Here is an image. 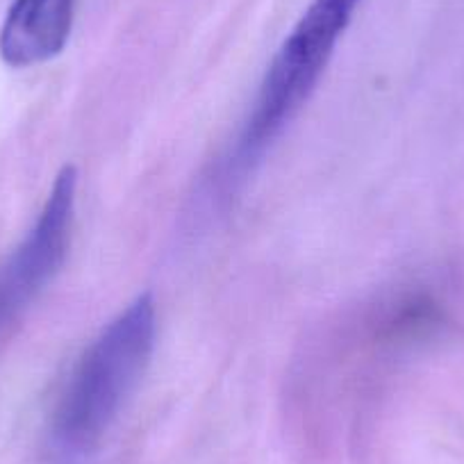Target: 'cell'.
<instances>
[{
  "instance_id": "277c9868",
  "label": "cell",
  "mask_w": 464,
  "mask_h": 464,
  "mask_svg": "<svg viewBox=\"0 0 464 464\" xmlns=\"http://www.w3.org/2000/svg\"><path fill=\"white\" fill-rule=\"evenodd\" d=\"M78 0H14L0 28V57L12 69L44 64L64 51Z\"/></svg>"
},
{
  "instance_id": "7a4b0ae2",
  "label": "cell",
  "mask_w": 464,
  "mask_h": 464,
  "mask_svg": "<svg viewBox=\"0 0 464 464\" xmlns=\"http://www.w3.org/2000/svg\"><path fill=\"white\" fill-rule=\"evenodd\" d=\"M362 0H312L266 69L251 116L230 158V173L260 162L319 84Z\"/></svg>"
},
{
  "instance_id": "3957f363",
  "label": "cell",
  "mask_w": 464,
  "mask_h": 464,
  "mask_svg": "<svg viewBox=\"0 0 464 464\" xmlns=\"http://www.w3.org/2000/svg\"><path fill=\"white\" fill-rule=\"evenodd\" d=\"M75 196L78 171L64 167L57 173L34 226L0 266V337L60 274L73 237Z\"/></svg>"
},
{
  "instance_id": "6da1fadb",
  "label": "cell",
  "mask_w": 464,
  "mask_h": 464,
  "mask_svg": "<svg viewBox=\"0 0 464 464\" xmlns=\"http://www.w3.org/2000/svg\"><path fill=\"white\" fill-rule=\"evenodd\" d=\"M155 333V301L141 294L84 351L53 412L55 464H84L98 453L149 369Z\"/></svg>"
}]
</instances>
